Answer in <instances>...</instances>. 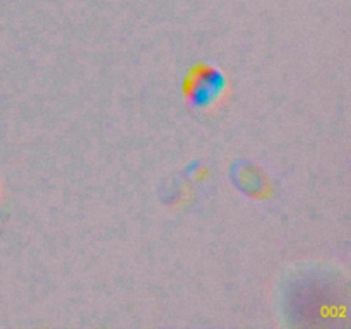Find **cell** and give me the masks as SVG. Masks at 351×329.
I'll return each instance as SVG.
<instances>
[{"mask_svg":"<svg viewBox=\"0 0 351 329\" xmlns=\"http://www.w3.org/2000/svg\"><path fill=\"white\" fill-rule=\"evenodd\" d=\"M225 89V77L221 72L209 65H199L192 69L185 81V95L195 106H208L221 95Z\"/></svg>","mask_w":351,"mask_h":329,"instance_id":"6da1fadb","label":"cell"}]
</instances>
